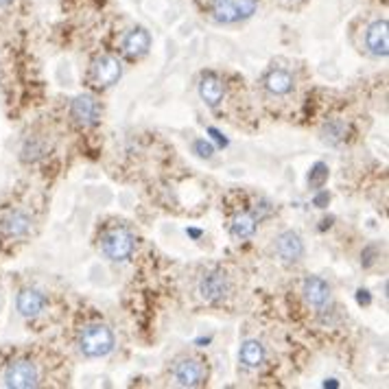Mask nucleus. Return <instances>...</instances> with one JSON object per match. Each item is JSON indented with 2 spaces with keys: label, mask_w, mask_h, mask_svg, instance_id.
Listing matches in <instances>:
<instances>
[{
  "label": "nucleus",
  "mask_w": 389,
  "mask_h": 389,
  "mask_svg": "<svg viewBox=\"0 0 389 389\" xmlns=\"http://www.w3.org/2000/svg\"><path fill=\"white\" fill-rule=\"evenodd\" d=\"M260 0H210V16L219 24H236L258 11Z\"/></svg>",
  "instance_id": "obj_1"
},
{
  "label": "nucleus",
  "mask_w": 389,
  "mask_h": 389,
  "mask_svg": "<svg viewBox=\"0 0 389 389\" xmlns=\"http://www.w3.org/2000/svg\"><path fill=\"white\" fill-rule=\"evenodd\" d=\"M79 348L90 359L105 356L114 350V335L105 324H90L79 335Z\"/></svg>",
  "instance_id": "obj_2"
},
{
  "label": "nucleus",
  "mask_w": 389,
  "mask_h": 389,
  "mask_svg": "<svg viewBox=\"0 0 389 389\" xmlns=\"http://www.w3.org/2000/svg\"><path fill=\"white\" fill-rule=\"evenodd\" d=\"M134 250H136V236L127 228H112L101 236V252L114 262L129 260Z\"/></svg>",
  "instance_id": "obj_3"
},
{
  "label": "nucleus",
  "mask_w": 389,
  "mask_h": 389,
  "mask_svg": "<svg viewBox=\"0 0 389 389\" xmlns=\"http://www.w3.org/2000/svg\"><path fill=\"white\" fill-rule=\"evenodd\" d=\"M120 75H123V66H120V62L114 55H101L90 64L88 81L96 90H105V88L114 86L120 79Z\"/></svg>",
  "instance_id": "obj_4"
},
{
  "label": "nucleus",
  "mask_w": 389,
  "mask_h": 389,
  "mask_svg": "<svg viewBox=\"0 0 389 389\" xmlns=\"http://www.w3.org/2000/svg\"><path fill=\"white\" fill-rule=\"evenodd\" d=\"M3 381L7 387H13V389H31V387L40 385V370L33 361L18 359L7 366Z\"/></svg>",
  "instance_id": "obj_5"
},
{
  "label": "nucleus",
  "mask_w": 389,
  "mask_h": 389,
  "mask_svg": "<svg viewBox=\"0 0 389 389\" xmlns=\"http://www.w3.org/2000/svg\"><path fill=\"white\" fill-rule=\"evenodd\" d=\"M230 291H232V280L223 269H212L204 274V278L199 280V296L210 304L223 302L230 296Z\"/></svg>",
  "instance_id": "obj_6"
},
{
  "label": "nucleus",
  "mask_w": 389,
  "mask_h": 389,
  "mask_svg": "<svg viewBox=\"0 0 389 389\" xmlns=\"http://www.w3.org/2000/svg\"><path fill=\"white\" fill-rule=\"evenodd\" d=\"M173 378L180 387H202V385H206L208 368L202 359L188 356V359H182L175 363Z\"/></svg>",
  "instance_id": "obj_7"
},
{
  "label": "nucleus",
  "mask_w": 389,
  "mask_h": 389,
  "mask_svg": "<svg viewBox=\"0 0 389 389\" xmlns=\"http://www.w3.org/2000/svg\"><path fill=\"white\" fill-rule=\"evenodd\" d=\"M70 116L77 125L92 127L101 120V105H99V101L94 99V96H88V94L77 96V99L72 101V105H70Z\"/></svg>",
  "instance_id": "obj_8"
},
{
  "label": "nucleus",
  "mask_w": 389,
  "mask_h": 389,
  "mask_svg": "<svg viewBox=\"0 0 389 389\" xmlns=\"http://www.w3.org/2000/svg\"><path fill=\"white\" fill-rule=\"evenodd\" d=\"M33 221L24 210H11L3 221H0V232L9 240H20L31 234Z\"/></svg>",
  "instance_id": "obj_9"
},
{
  "label": "nucleus",
  "mask_w": 389,
  "mask_h": 389,
  "mask_svg": "<svg viewBox=\"0 0 389 389\" xmlns=\"http://www.w3.org/2000/svg\"><path fill=\"white\" fill-rule=\"evenodd\" d=\"M276 254L284 262H298L304 256V243L298 232L286 230L276 238Z\"/></svg>",
  "instance_id": "obj_10"
},
{
  "label": "nucleus",
  "mask_w": 389,
  "mask_h": 389,
  "mask_svg": "<svg viewBox=\"0 0 389 389\" xmlns=\"http://www.w3.org/2000/svg\"><path fill=\"white\" fill-rule=\"evenodd\" d=\"M366 44L370 53L376 57H387L389 53V33H387V20L372 22L366 31Z\"/></svg>",
  "instance_id": "obj_11"
},
{
  "label": "nucleus",
  "mask_w": 389,
  "mask_h": 389,
  "mask_svg": "<svg viewBox=\"0 0 389 389\" xmlns=\"http://www.w3.org/2000/svg\"><path fill=\"white\" fill-rule=\"evenodd\" d=\"M151 48V35L149 31H144L142 27L132 29L125 37H123V53L132 59L144 57Z\"/></svg>",
  "instance_id": "obj_12"
},
{
  "label": "nucleus",
  "mask_w": 389,
  "mask_h": 389,
  "mask_svg": "<svg viewBox=\"0 0 389 389\" xmlns=\"http://www.w3.org/2000/svg\"><path fill=\"white\" fill-rule=\"evenodd\" d=\"M302 294L306 304H310L313 308H324L330 302V286L322 280V278H306Z\"/></svg>",
  "instance_id": "obj_13"
},
{
  "label": "nucleus",
  "mask_w": 389,
  "mask_h": 389,
  "mask_svg": "<svg viewBox=\"0 0 389 389\" xmlns=\"http://www.w3.org/2000/svg\"><path fill=\"white\" fill-rule=\"evenodd\" d=\"M18 310L22 318H37L46 306V296L37 289H24L18 294Z\"/></svg>",
  "instance_id": "obj_14"
},
{
  "label": "nucleus",
  "mask_w": 389,
  "mask_h": 389,
  "mask_svg": "<svg viewBox=\"0 0 389 389\" xmlns=\"http://www.w3.org/2000/svg\"><path fill=\"white\" fill-rule=\"evenodd\" d=\"M199 96L202 101L210 108H216L219 103H221L223 99V83L221 79H219L216 75H212V72H206V75L202 77L199 81Z\"/></svg>",
  "instance_id": "obj_15"
},
{
  "label": "nucleus",
  "mask_w": 389,
  "mask_h": 389,
  "mask_svg": "<svg viewBox=\"0 0 389 389\" xmlns=\"http://www.w3.org/2000/svg\"><path fill=\"white\" fill-rule=\"evenodd\" d=\"M262 86L265 90L274 94V96H284L291 92V88H294V77L289 75L286 70L278 68V70H269L262 79Z\"/></svg>",
  "instance_id": "obj_16"
},
{
  "label": "nucleus",
  "mask_w": 389,
  "mask_h": 389,
  "mask_svg": "<svg viewBox=\"0 0 389 389\" xmlns=\"http://www.w3.org/2000/svg\"><path fill=\"white\" fill-rule=\"evenodd\" d=\"M238 359L243 363V368L258 370L265 363V346L260 342H256V339H248V342L240 346Z\"/></svg>",
  "instance_id": "obj_17"
},
{
  "label": "nucleus",
  "mask_w": 389,
  "mask_h": 389,
  "mask_svg": "<svg viewBox=\"0 0 389 389\" xmlns=\"http://www.w3.org/2000/svg\"><path fill=\"white\" fill-rule=\"evenodd\" d=\"M230 232L234 238H250L254 232H256V216L250 214V212H240L232 219L230 223Z\"/></svg>",
  "instance_id": "obj_18"
},
{
  "label": "nucleus",
  "mask_w": 389,
  "mask_h": 389,
  "mask_svg": "<svg viewBox=\"0 0 389 389\" xmlns=\"http://www.w3.org/2000/svg\"><path fill=\"white\" fill-rule=\"evenodd\" d=\"M346 134H348V125L342 123V120H332V123H328L324 127V138L332 144L346 140Z\"/></svg>",
  "instance_id": "obj_19"
},
{
  "label": "nucleus",
  "mask_w": 389,
  "mask_h": 389,
  "mask_svg": "<svg viewBox=\"0 0 389 389\" xmlns=\"http://www.w3.org/2000/svg\"><path fill=\"white\" fill-rule=\"evenodd\" d=\"M326 178H328V166H326V164H315V168H313L310 175H308V184L320 188V186L324 184Z\"/></svg>",
  "instance_id": "obj_20"
},
{
  "label": "nucleus",
  "mask_w": 389,
  "mask_h": 389,
  "mask_svg": "<svg viewBox=\"0 0 389 389\" xmlns=\"http://www.w3.org/2000/svg\"><path fill=\"white\" fill-rule=\"evenodd\" d=\"M194 147H197V149L202 151L199 156H204V158H210V156H212V147H210V144H206V142H202V140H199L197 144H194Z\"/></svg>",
  "instance_id": "obj_21"
},
{
  "label": "nucleus",
  "mask_w": 389,
  "mask_h": 389,
  "mask_svg": "<svg viewBox=\"0 0 389 389\" xmlns=\"http://www.w3.org/2000/svg\"><path fill=\"white\" fill-rule=\"evenodd\" d=\"M13 3V0H0V9H5V7H9Z\"/></svg>",
  "instance_id": "obj_22"
},
{
  "label": "nucleus",
  "mask_w": 389,
  "mask_h": 389,
  "mask_svg": "<svg viewBox=\"0 0 389 389\" xmlns=\"http://www.w3.org/2000/svg\"><path fill=\"white\" fill-rule=\"evenodd\" d=\"M286 3H294V0H286Z\"/></svg>",
  "instance_id": "obj_23"
}]
</instances>
